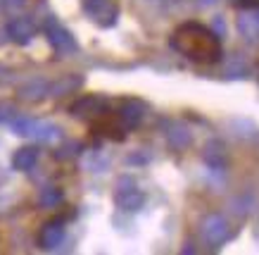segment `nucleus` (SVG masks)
I'll return each mask as SVG.
<instances>
[{"label": "nucleus", "mask_w": 259, "mask_h": 255, "mask_svg": "<svg viewBox=\"0 0 259 255\" xmlns=\"http://www.w3.org/2000/svg\"><path fill=\"white\" fill-rule=\"evenodd\" d=\"M107 112V100L102 96H83L71 105V115L76 117H100Z\"/></svg>", "instance_id": "1a4fd4ad"}, {"label": "nucleus", "mask_w": 259, "mask_h": 255, "mask_svg": "<svg viewBox=\"0 0 259 255\" xmlns=\"http://www.w3.org/2000/svg\"><path fill=\"white\" fill-rule=\"evenodd\" d=\"M202 158H204V162H207V167H212V169H224L228 162L226 148H224L219 141H209V143L204 145Z\"/></svg>", "instance_id": "2eb2a0df"}, {"label": "nucleus", "mask_w": 259, "mask_h": 255, "mask_svg": "<svg viewBox=\"0 0 259 255\" xmlns=\"http://www.w3.org/2000/svg\"><path fill=\"white\" fill-rule=\"evenodd\" d=\"M145 112H148V107H145V103H141V100H124V103L119 105L117 110V117L119 122L124 124L126 131H131V129L141 127V122L145 120Z\"/></svg>", "instance_id": "0eeeda50"}, {"label": "nucleus", "mask_w": 259, "mask_h": 255, "mask_svg": "<svg viewBox=\"0 0 259 255\" xmlns=\"http://www.w3.org/2000/svg\"><path fill=\"white\" fill-rule=\"evenodd\" d=\"M64 234H67V229H64L62 220H50V222H46L38 231V246L43 248V250H55V248L62 246Z\"/></svg>", "instance_id": "6e6552de"}, {"label": "nucleus", "mask_w": 259, "mask_h": 255, "mask_svg": "<svg viewBox=\"0 0 259 255\" xmlns=\"http://www.w3.org/2000/svg\"><path fill=\"white\" fill-rule=\"evenodd\" d=\"M38 148L36 145H24V148H19V151L12 155V167L17 169V172H31L33 167H36V162H38Z\"/></svg>", "instance_id": "ddd939ff"}, {"label": "nucleus", "mask_w": 259, "mask_h": 255, "mask_svg": "<svg viewBox=\"0 0 259 255\" xmlns=\"http://www.w3.org/2000/svg\"><path fill=\"white\" fill-rule=\"evenodd\" d=\"M257 17H259V12H257Z\"/></svg>", "instance_id": "5701e85b"}, {"label": "nucleus", "mask_w": 259, "mask_h": 255, "mask_svg": "<svg viewBox=\"0 0 259 255\" xmlns=\"http://www.w3.org/2000/svg\"><path fill=\"white\" fill-rule=\"evenodd\" d=\"M93 131L98 136H102V138H114V141H121L126 136V129H124V124L119 122L117 115H114V117H105V115L95 117Z\"/></svg>", "instance_id": "9d476101"}, {"label": "nucleus", "mask_w": 259, "mask_h": 255, "mask_svg": "<svg viewBox=\"0 0 259 255\" xmlns=\"http://www.w3.org/2000/svg\"><path fill=\"white\" fill-rule=\"evenodd\" d=\"M26 136H31V138H36L40 143H55V141L62 138V131H60V127L53 124V122L31 120V127H29V134Z\"/></svg>", "instance_id": "9b49d317"}, {"label": "nucleus", "mask_w": 259, "mask_h": 255, "mask_svg": "<svg viewBox=\"0 0 259 255\" xmlns=\"http://www.w3.org/2000/svg\"><path fill=\"white\" fill-rule=\"evenodd\" d=\"M81 8L95 24L100 26H112L117 22L119 8L114 0H81Z\"/></svg>", "instance_id": "39448f33"}, {"label": "nucleus", "mask_w": 259, "mask_h": 255, "mask_svg": "<svg viewBox=\"0 0 259 255\" xmlns=\"http://www.w3.org/2000/svg\"><path fill=\"white\" fill-rule=\"evenodd\" d=\"M81 84H83V77H81V74H64L62 79H57L55 84H50V93H48V96H55V98L69 96L76 88H81Z\"/></svg>", "instance_id": "4468645a"}, {"label": "nucleus", "mask_w": 259, "mask_h": 255, "mask_svg": "<svg viewBox=\"0 0 259 255\" xmlns=\"http://www.w3.org/2000/svg\"><path fill=\"white\" fill-rule=\"evenodd\" d=\"M46 36H48V43H50V46L55 48V53H60V55H71V53L79 50L76 39L57 22L55 17H50L46 22Z\"/></svg>", "instance_id": "7ed1b4c3"}, {"label": "nucleus", "mask_w": 259, "mask_h": 255, "mask_svg": "<svg viewBox=\"0 0 259 255\" xmlns=\"http://www.w3.org/2000/svg\"><path fill=\"white\" fill-rule=\"evenodd\" d=\"M190 131L186 127H181V124H176V127H171L169 131H166V141L176 148V151H181V148H188L190 145Z\"/></svg>", "instance_id": "f3484780"}, {"label": "nucleus", "mask_w": 259, "mask_h": 255, "mask_svg": "<svg viewBox=\"0 0 259 255\" xmlns=\"http://www.w3.org/2000/svg\"><path fill=\"white\" fill-rule=\"evenodd\" d=\"M238 31L243 33V39L257 41L259 39V17H257V12H245V15L238 19Z\"/></svg>", "instance_id": "dca6fc26"}, {"label": "nucleus", "mask_w": 259, "mask_h": 255, "mask_svg": "<svg viewBox=\"0 0 259 255\" xmlns=\"http://www.w3.org/2000/svg\"><path fill=\"white\" fill-rule=\"evenodd\" d=\"M200 236L209 248H219L231 239V222L221 212H209L200 222Z\"/></svg>", "instance_id": "f03ea898"}, {"label": "nucleus", "mask_w": 259, "mask_h": 255, "mask_svg": "<svg viewBox=\"0 0 259 255\" xmlns=\"http://www.w3.org/2000/svg\"><path fill=\"white\" fill-rule=\"evenodd\" d=\"M0 3H3V8L8 10V12H17V10L24 8L26 0H0Z\"/></svg>", "instance_id": "aec40b11"}, {"label": "nucleus", "mask_w": 259, "mask_h": 255, "mask_svg": "<svg viewBox=\"0 0 259 255\" xmlns=\"http://www.w3.org/2000/svg\"><path fill=\"white\" fill-rule=\"evenodd\" d=\"M217 0H197V5H202V8H207V5H214Z\"/></svg>", "instance_id": "4be33fe9"}, {"label": "nucleus", "mask_w": 259, "mask_h": 255, "mask_svg": "<svg viewBox=\"0 0 259 255\" xmlns=\"http://www.w3.org/2000/svg\"><path fill=\"white\" fill-rule=\"evenodd\" d=\"M5 33H8V39L17 46H26L29 41L36 36V22H33L31 17H12L5 26Z\"/></svg>", "instance_id": "423d86ee"}, {"label": "nucleus", "mask_w": 259, "mask_h": 255, "mask_svg": "<svg viewBox=\"0 0 259 255\" xmlns=\"http://www.w3.org/2000/svg\"><path fill=\"white\" fill-rule=\"evenodd\" d=\"M62 200H64V193H62V189H57V186H46L38 196L40 207H57Z\"/></svg>", "instance_id": "a211bd4d"}, {"label": "nucleus", "mask_w": 259, "mask_h": 255, "mask_svg": "<svg viewBox=\"0 0 259 255\" xmlns=\"http://www.w3.org/2000/svg\"><path fill=\"white\" fill-rule=\"evenodd\" d=\"M114 203H117L119 210L124 212H138L143 205H145V193L136 186L131 179H121L114 191Z\"/></svg>", "instance_id": "20e7f679"}, {"label": "nucleus", "mask_w": 259, "mask_h": 255, "mask_svg": "<svg viewBox=\"0 0 259 255\" xmlns=\"http://www.w3.org/2000/svg\"><path fill=\"white\" fill-rule=\"evenodd\" d=\"M169 43L179 55L197 64H214L224 55L221 36L212 26H204L200 22H183L181 26H176Z\"/></svg>", "instance_id": "f257e3e1"}, {"label": "nucleus", "mask_w": 259, "mask_h": 255, "mask_svg": "<svg viewBox=\"0 0 259 255\" xmlns=\"http://www.w3.org/2000/svg\"><path fill=\"white\" fill-rule=\"evenodd\" d=\"M17 117V105L10 100H0V122H12Z\"/></svg>", "instance_id": "6ab92c4d"}, {"label": "nucleus", "mask_w": 259, "mask_h": 255, "mask_svg": "<svg viewBox=\"0 0 259 255\" xmlns=\"http://www.w3.org/2000/svg\"><path fill=\"white\" fill-rule=\"evenodd\" d=\"M233 5H238V8L243 10H257L259 8V0H231Z\"/></svg>", "instance_id": "412c9836"}, {"label": "nucleus", "mask_w": 259, "mask_h": 255, "mask_svg": "<svg viewBox=\"0 0 259 255\" xmlns=\"http://www.w3.org/2000/svg\"><path fill=\"white\" fill-rule=\"evenodd\" d=\"M50 93V84L46 79H31L19 88V98L26 103H38Z\"/></svg>", "instance_id": "f8f14e48"}]
</instances>
